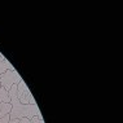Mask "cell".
<instances>
[{"mask_svg":"<svg viewBox=\"0 0 123 123\" xmlns=\"http://www.w3.org/2000/svg\"><path fill=\"white\" fill-rule=\"evenodd\" d=\"M9 98H11V105H12V110L9 113L11 121H13V119H21V118H27L31 121L34 117L43 119V115L36 104L35 105H24L18 101L17 84L12 86V88L9 89Z\"/></svg>","mask_w":123,"mask_h":123,"instance_id":"6da1fadb","label":"cell"},{"mask_svg":"<svg viewBox=\"0 0 123 123\" xmlns=\"http://www.w3.org/2000/svg\"><path fill=\"white\" fill-rule=\"evenodd\" d=\"M22 80H24V79L21 78V75L18 74V71L16 70V69L6 70L4 74L0 75V86L8 92H9V89L12 88V86L18 84V83L22 82Z\"/></svg>","mask_w":123,"mask_h":123,"instance_id":"7a4b0ae2","label":"cell"},{"mask_svg":"<svg viewBox=\"0 0 123 123\" xmlns=\"http://www.w3.org/2000/svg\"><path fill=\"white\" fill-rule=\"evenodd\" d=\"M17 97H18V101L24 105H35L36 101L34 98V96L31 95L30 89L27 88L26 83L22 80L17 84Z\"/></svg>","mask_w":123,"mask_h":123,"instance_id":"3957f363","label":"cell"},{"mask_svg":"<svg viewBox=\"0 0 123 123\" xmlns=\"http://www.w3.org/2000/svg\"><path fill=\"white\" fill-rule=\"evenodd\" d=\"M12 110L11 102H0V118H3L4 115L9 114Z\"/></svg>","mask_w":123,"mask_h":123,"instance_id":"277c9868","label":"cell"},{"mask_svg":"<svg viewBox=\"0 0 123 123\" xmlns=\"http://www.w3.org/2000/svg\"><path fill=\"white\" fill-rule=\"evenodd\" d=\"M12 69H14V68H13V65L8 61V60L0 61V75L4 74V73H5L6 70H12Z\"/></svg>","mask_w":123,"mask_h":123,"instance_id":"5b68a950","label":"cell"},{"mask_svg":"<svg viewBox=\"0 0 123 123\" xmlns=\"http://www.w3.org/2000/svg\"><path fill=\"white\" fill-rule=\"evenodd\" d=\"M0 102H11V98H9V92L5 91L3 87H0Z\"/></svg>","mask_w":123,"mask_h":123,"instance_id":"8992f818","label":"cell"},{"mask_svg":"<svg viewBox=\"0 0 123 123\" xmlns=\"http://www.w3.org/2000/svg\"><path fill=\"white\" fill-rule=\"evenodd\" d=\"M9 121H11L9 114H6V115H4L3 118H0V123H9Z\"/></svg>","mask_w":123,"mask_h":123,"instance_id":"52a82bcc","label":"cell"},{"mask_svg":"<svg viewBox=\"0 0 123 123\" xmlns=\"http://www.w3.org/2000/svg\"><path fill=\"white\" fill-rule=\"evenodd\" d=\"M31 123H44V119H40L38 117H34L31 119Z\"/></svg>","mask_w":123,"mask_h":123,"instance_id":"ba28073f","label":"cell"},{"mask_svg":"<svg viewBox=\"0 0 123 123\" xmlns=\"http://www.w3.org/2000/svg\"><path fill=\"white\" fill-rule=\"evenodd\" d=\"M17 123H31V121L27 119V118H21V119H18V121H17Z\"/></svg>","mask_w":123,"mask_h":123,"instance_id":"9c48e42d","label":"cell"},{"mask_svg":"<svg viewBox=\"0 0 123 123\" xmlns=\"http://www.w3.org/2000/svg\"><path fill=\"white\" fill-rule=\"evenodd\" d=\"M4 60H6V58H5L4 56L1 55V52H0V61H4Z\"/></svg>","mask_w":123,"mask_h":123,"instance_id":"30bf717a","label":"cell"},{"mask_svg":"<svg viewBox=\"0 0 123 123\" xmlns=\"http://www.w3.org/2000/svg\"><path fill=\"white\" fill-rule=\"evenodd\" d=\"M18 119H13V121H9V123H17Z\"/></svg>","mask_w":123,"mask_h":123,"instance_id":"8fae6325","label":"cell"},{"mask_svg":"<svg viewBox=\"0 0 123 123\" xmlns=\"http://www.w3.org/2000/svg\"><path fill=\"white\" fill-rule=\"evenodd\" d=\"M0 87H1V86H0Z\"/></svg>","mask_w":123,"mask_h":123,"instance_id":"7c38bea8","label":"cell"}]
</instances>
